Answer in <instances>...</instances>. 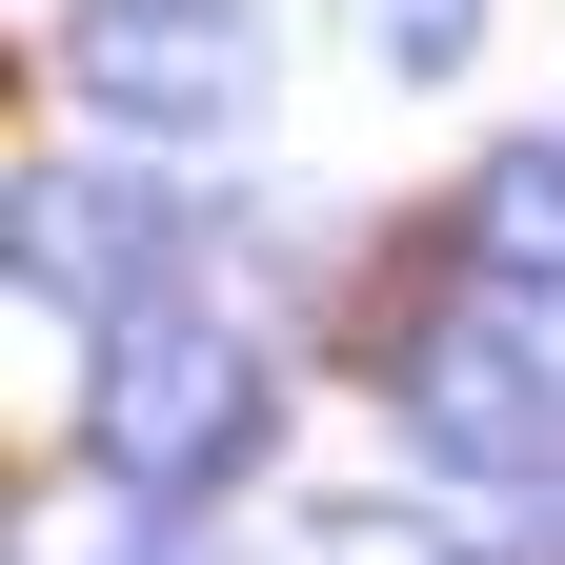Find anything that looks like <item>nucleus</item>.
Masks as SVG:
<instances>
[{
	"instance_id": "f257e3e1",
	"label": "nucleus",
	"mask_w": 565,
	"mask_h": 565,
	"mask_svg": "<svg viewBox=\"0 0 565 565\" xmlns=\"http://www.w3.org/2000/svg\"><path fill=\"white\" fill-rule=\"evenodd\" d=\"M263 445H282V384H263L243 323H202V303H121V323H102V384H82V465H102V484L223 505Z\"/></svg>"
},
{
	"instance_id": "f03ea898",
	"label": "nucleus",
	"mask_w": 565,
	"mask_h": 565,
	"mask_svg": "<svg viewBox=\"0 0 565 565\" xmlns=\"http://www.w3.org/2000/svg\"><path fill=\"white\" fill-rule=\"evenodd\" d=\"M404 384V445L465 465V484H565V343H545V282H465L384 343Z\"/></svg>"
},
{
	"instance_id": "7ed1b4c3",
	"label": "nucleus",
	"mask_w": 565,
	"mask_h": 565,
	"mask_svg": "<svg viewBox=\"0 0 565 565\" xmlns=\"http://www.w3.org/2000/svg\"><path fill=\"white\" fill-rule=\"evenodd\" d=\"M61 82L121 141H223L263 102V21L243 0H61Z\"/></svg>"
},
{
	"instance_id": "20e7f679",
	"label": "nucleus",
	"mask_w": 565,
	"mask_h": 565,
	"mask_svg": "<svg viewBox=\"0 0 565 565\" xmlns=\"http://www.w3.org/2000/svg\"><path fill=\"white\" fill-rule=\"evenodd\" d=\"M21 303H162V263H182V202H141V182H61V162H21Z\"/></svg>"
},
{
	"instance_id": "39448f33",
	"label": "nucleus",
	"mask_w": 565,
	"mask_h": 565,
	"mask_svg": "<svg viewBox=\"0 0 565 565\" xmlns=\"http://www.w3.org/2000/svg\"><path fill=\"white\" fill-rule=\"evenodd\" d=\"M465 263H484V282H545V303H565V141H505V162L465 182Z\"/></svg>"
},
{
	"instance_id": "423d86ee",
	"label": "nucleus",
	"mask_w": 565,
	"mask_h": 565,
	"mask_svg": "<svg viewBox=\"0 0 565 565\" xmlns=\"http://www.w3.org/2000/svg\"><path fill=\"white\" fill-rule=\"evenodd\" d=\"M21 565H223V545H182V484H121V505H41Z\"/></svg>"
},
{
	"instance_id": "0eeeda50",
	"label": "nucleus",
	"mask_w": 565,
	"mask_h": 565,
	"mask_svg": "<svg viewBox=\"0 0 565 565\" xmlns=\"http://www.w3.org/2000/svg\"><path fill=\"white\" fill-rule=\"evenodd\" d=\"M282 565H484V545H445L424 505H323V525L282 545Z\"/></svg>"
},
{
	"instance_id": "6e6552de",
	"label": "nucleus",
	"mask_w": 565,
	"mask_h": 565,
	"mask_svg": "<svg viewBox=\"0 0 565 565\" xmlns=\"http://www.w3.org/2000/svg\"><path fill=\"white\" fill-rule=\"evenodd\" d=\"M364 41H384V82H445V61L484 41V0H364Z\"/></svg>"
}]
</instances>
